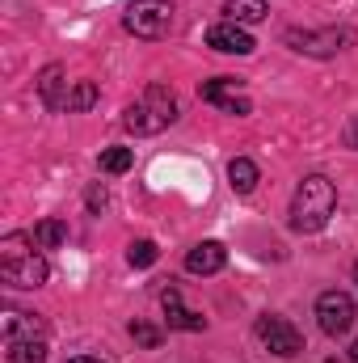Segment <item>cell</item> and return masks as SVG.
Returning a JSON list of instances; mask_svg holds the SVG:
<instances>
[{"mask_svg": "<svg viewBox=\"0 0 358 363\" xmlns=\"http://www.w3.org/2000/svg\"><path fill=\"white\" fill-rule=\"evenodd\" d=\"M333 211H337V186L325 174H308L295 186V199H291V228L295 233H321Z\"/></svg>", "mask_w": 358, "mask_h": 363, "instance_id": "cell-1", "label": "cell"}, {"mask_svg": "<svg viewBox=\"0 0 358 363\" xmlns=\"http://www.w3.org/2000/svg\"><path fill=\"white\" fill-rule=\"evenodd\" d=\"M42 245L34 241V237H25V233H8L4 241H0V274H4V283H13V287H42L47 283V258L38 254Z\"/></svg>", "mask_w": 358, "mask_h": 363, "instance_id": "cell-2", "label": "cell"}, {"mask_svg": "<svg viewBox=\"0 0 358 363\" xmlns=\"http://www.w3.org/2000/svg\"><path fill=\"white\" fill-rule=\"evenodd\" d=\"M173 118H178V97L169 85H148L122 114L127 131H135V135H161Z\"/></svg>", "mask_w": 358, "mask_h": 363, "instance_id": "cell-3", "label": "cell"}, {"mask_svg": "<svg viewBox=\"0 0 358 363\" xmlns=\"http://www.w3.org/2000/svg\"><path fill=\"white\" fill-rule=\"evenodd\" d=\"M122 26L135 38H165L173 30V4L169 0H131L122 13Z\"/></svg>", "mask_w": 358, "mask_h": 363, "instance_id": "cell-4", "label": "cell"}, {"mask_svg": "<svg viewBox=\"0 0 358 363\" xmlns=\"http://www.w3.org/2000/svg\"><path fill=\"white\" fill-rule=\"evenodd\" d=\"M282 43L299 55H316V60H329L337 51H346V43H354V30H287Z\"/></svg>", "mask_w": 358, "mask_h": 363, "instance_id": "cell-5", "label": "cell"}, {"mask_svg": "<svg viewBox=\"0 0 358 363\" xmlns=\"http://www.w3.org/2000/svg\"><path fill=\"white\" fill-rule=\"evenodd\" d=\"M354 300H350V291H321V300H316V321H321V330L329 334V338H342V334H350V325H354Z\"/></svg>", "mask_w": 358, "mask_h": 363, "instance_id": "cell-6", "label": "cell"}, {"mask_svg": "<svg viewBox=\"0 0 358 363\" xmlns=\"http://www.w3.org/2000/svg\"><path fill=\"white\" fill-rule=\"evenodd\" d=\"M258 338L266 342L278 359H291V355L304 351V338H299V330H295L287 317H262V321H258Z\"/></svg>", "mask_w": 358, "mask_h": 363, "instance_id": "cell-7", "label": "cell"}, {"mask_svg": "<svg viewBox=\"0 0 358 363\" xmlns=\"http://www.w3.org/2000/svg\"><path fill=\"white\" fill-rule=\"evenodd\" d=\"M236 89H241V81H232V77H215V81H202V85H198V97L211 101V106H219L224 114L245 118V114H253V106H249Z\"/></svg>", "mask_w": 358, "mask_h": 363, "instance_id": "cell-8", "label": "cell"}, {"mask_svg": "<svg viewBox=\"0 0 358 363\" xmlns=\"http://www.w3.org/2000/svg\"><path fill=\"white\" fill-rule=\"evenodd\" d=\"M207 47L211 51H224V55H253V38L245 34V26H236V21H215L211 30H207Z\"/></svg>", "mask_w": 358, "mask_h": 363, "instance_id": "cell-9", "label": "cell"}, {"mask_svg": "<svg viewBox=\"0 0 358 363\" xmlns=\"http://www.w3.org/2000/svg\"><path fill=\"white\" fill-rule=\"evenodd\" d=\"M224 262H228V250L219 241H198L185 254V271L190 274H215V271H224Z\"/></svg>", "mask_w": 358, "mask_h": 363, "instance_id": "cell-10", "label": "cell"}, {"mask_svg": "<svg viewBox=\"0 0 358 363\" xmlns=\"http://www.w3.org/2000/svg\"><path fill=\"white\" fill-rule=\"evenodd\" d=\"M68 81H64V68L59 64H51V68H42V77H38V97H42V106L47 110H68Z\"/></svg>", "mask_w": 358, "mask_h": 363, "instance_id": "cell-11", "label": "cell"}, {"mask_svg": "<svg viewBox=\"0 0 358 363\" xmlns=\"http://www.w3.org/2000/svg\"><path fill=\"white\" fill-rule=\"evenodd\" d=\"M161 300H165V317H169V325H173V330H190V334H198V330L207 325L198 313H190V308L181 304L178 287H165V296H161Z\"/></svg>", "mask_w": 358, "mask_h": 363, "instance_id": "cell-12", "label": "cell"}, {"mask_svg": "<svg viewBox=\"0 0 358 363\" xmlns=\"http://www.w3.org/2000/svg\"><path fill=\"white\" fill-rule=\"evenodd\" d=\"M224 13H228V21H236V26H258L270 9H266V0H228Z\"/></svg>", "mask_w": 358, "mask_h": 363, "instance_id": "cell-13", "label": "cell"}, {"mask_svg": "<svg viewBox=\"0 0 358 363\" xmlns=\"http://www.w3.org/2000/svg\"><path fill=\"white\" fill-rule=\"evenodd\" d=\"M38 334H42V321L34 313H8L4 317V342H13V338H38Z\"/></svg>", "mask_w": 358, "mask_h": 363, "instance_id": "cell-14", "label": "cell"}, {"mask_svg": "<svg viewBox=\"0 0 358 363\" xmlns=\"http://www.w3.org/2000/svg\"><path fill=\"white\" fill-rule=\"evenodd\" d=\"M8 363H47L42 338H13L8 342Z\"/></svg>", "mask_w": 358, "mask_h": 363, "instance_id": "cell-15", "label": "cell"}, {"mask_svg": "<svg viewBox=\"0 0 358 363\" xmlns=\"http://www.w3.org/2000/svg\"><path fill=\"white\" fill-rule=\"evenodd\" d=\"M228 182H232L236 194H249V190L258 186V165H253L249 157H236V161L228 165Z\"/></svg>", "mask_w": 358, "mask_h": 363, "instance_id": "cell-16", "label": "cell"}, {"mask_svg": "<svg viewBox=\"0 0 358 363\" xmlns=\"http://www.w3.org/2000/svg\"><path fill=\"white\" fill-rule=\"evenodd\" d=\"M34 241H38L42 250H55V245L68 241V224H64V220H38V224H34Z\"/></svg>", "mask_w": 358, "mask_h": 363, "instance_id": "cell-17", "label": "cell"}, {"mask_svg": "<svg viewBox=\"0 0 358 363\" xmlns=\"http://www.w3.org/2000/svg\"><path fill=\"white\" fill-rule=\"evenodd\" d=\"M93 106H97V85H93V81H76L72 93H68V110H72V114H85Z\"/></svg>", "mask_w": 358, "mask_h": 363, "instance_id": "cell-18", "label": "cell"}, {"mask_svg": "<svg viewBox=\"0 0 358 363\" xmlns=\"http://www.w3.org/2000/svg\"><path fill=\"white\" fill-rule=\"evenodd\" d=\"M131 161H135V157H131V148H105L97 165H101L105 174H127V169H131Z\"/></svg>", "mask_w": 358, "mask_h": 363, "instance_id": "cell-19", "label": "cell"}, {"mask_svg": "<svg viewBox=\"0 0 358 363\" xmlns=\"http://www.w3.org/2000/svg\"><path fill=\"white\" fill-rule=\"evenodd\" d=\"M127 262H131V267H152V262H156V245H152V241H131Z\"/></svg>", "mask_w": 358, "mask_h": 363, "instance_id": "cell-20", "label": "cell"}, {"mask_svg": "<svg viewBox=\"0 0 358 363\" xmlns=\"http://www.w3.org/2000/svg\"><path fill=\"white\" fill-rule=\"evenodd\" d=\"M131 338H135L139 347H156V342H161V330L148 325V321H131Z\"/></svg>", "mask_w": 358, "mask_h": 363, "instance_id": "cell-21", "label": "cell"}, {"mask_svg": "<svg viewBox=\"0 0 358 363\" xmlns=\"http://www.w3.org/2000/svg\"><path fill=\"white\" fill-rule=\"evenodd\" d=\"M85 203H89V211H105V203H110V194H105V186H89V194H85Z\"/></svg>", "mask_w": 358, "mask_h": 363, "instance_id": "cell-22", "label": "cell"}, {"mask_svg": "<svg viewBox=\"0 0 358 363\" xmlns=\"http://www.w3.org/2000/svg\"><path fill=\"white\" fill-rule=\"evenodd\" d=\"M342 140H346V148H354V152H358V114L346 123V135H342Z\"/></svg>", "mask_w": 358, "mask_h": 363, "instance_id": "cell-23", "label": "cell"}, {"mask_svg": "<svg viewBox=\"0 0 358 363\" xmlns=\"http://www.w3.org/2000/svg\"><path fill=\"white\" fill-rule=\"evenodd\" d=\"M68 363H101V359H93V355H76V359H68Z\"/></svg>", "mask_w": 358, "mask_h": 363, "instance_id": "cell-24", "label": "cell"}, {"mask_svg": "<svg viewBox=\"0 0 358 363\" xmlns=\"http://www.w3.org/2000/svg\"><path fill=\"white\" fill-rule=\"evenodd\" d=\"M350 363H358V338H354V347H350Z\"/></svg>", "mask_w": 358, "mask_h": 363, "instance_id": "cell-25", "label": "cell"}]
</instances>
